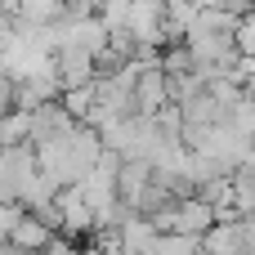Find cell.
Here are the masks:
<instances>
[{
	"mask_svg": "<svg viewBox=\"0 0 255 255\" xmlns=\"http://www.w3.org/2000/svg\"><path fill=\"white\" fill-rule=\"evenodd\" d=\"M161 103H166V72H161L157 63H148V67H139V76H134V112H139V117H152Z\"/></svg>",
	"mask_w": 255,
	"mask_h": 255,
	"instance_id": "2",
	"label": "cell"
},
{
	"mask_svg": "<svg viewBox=\"0 0 255 255\" xmlns=\"http://www.w3.org/2000/svg\"><path fill=\"white\" fill-rule=\"evenodd\" d=\"M49 233H54V229H49L36 211H22V215L4 229V242H0V247H9V251H45V247H49Z\"/></svg>",
	"mask_w": 255,
	"mask_h": 255,
	"instance_id": "1",
	"label": "cell"
},
{
	"mask_svg": "<svg viewBox=\"0 0 255 255\" xmlns=\"http://www.w3.org/2000/svg\"><path fill=\"white\" fill-rule=\"evenodd\" d=\"M202 251H215V255H238L242 251V238H238V220H215L206 233H202V242H197Z\"/></svg>",
	"mask_w": 255,
	"mask_h": 255,
	"instance_id": "3",
	"label": "cell"
},
{
	"mask_svg": "<svg viewBox=\"0 0 255 255\" xmlns=\"http://www.w3.org/2000/svg\"><path fill=\"white\" fill-rule=\"evenodd\" d=\"M238 238H242V251H255V211L238 215Z\"/></svg>",
	"mask_w": 255,
	"mask_h": 255,
	"instance_id": "4",
	"label": "cell"
}]
</instances>
